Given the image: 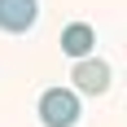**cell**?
<instances>
[{
    "label": "cell",
    "mask_w": 127,
    "mask_h": 127,
    "mask_svg": "<svg viewBox=\"0 0 127 127\" xmlns=\"http://www.w3.org/2000/svg\"><path fill=\"white\" fill-rule=\"evenodd\" d=\"M35 114H39L44 127H75L79 114H83V101H79L75 88H48L44 96H39Z\"/></svg>",
    "instance_id": "6da1fadb"
},
{
    "label": "cell",
    "mask_w": 127,
    "mask_h": 127,
    "mask_svg": "<svg viewBox=\"0 0 127 127\" xmlns=\"http://www.w3.org/2000/svg\"><path fill=\"white\" fill-rule=\"evenodd\" d=\"M110 62H101V57H79L75 66H70V88L79 92V96H101L105 88H110Z\"/></svg>",
    "instance_id": "7a4b0ae2"
},
{
    "label": "cell",
    "mask_w": 127,
    "mask_h": 127,
    "mask_svg": "<svg viewBox=\"0 0 127 127\" xmlns=\"http://www.w3.org/2000/svg\"><path fill=\"white\" fill-rule=\"evenodd\" d=\"M39 18V0H0V31L4 35H26Z\"/></svg>",
    "instance_id": "3957f363"
},
{
    "label": "cell",
    "mask_w": 127,
    "mask_h": 127,
    "mask_svg": "<svg viewBox=\"0 0 127 127\" xmlns=\"http://www.w3.org/2000/svg\"><path fill=\"white\" fill-rule=\"evenodd\" d=\"M96 48V31H92L88 22H70L62 31V53L70 57V62H79V57H88V53Z\"/></svg>",
    "instance_id": "277c9868"
}]
</instances>
